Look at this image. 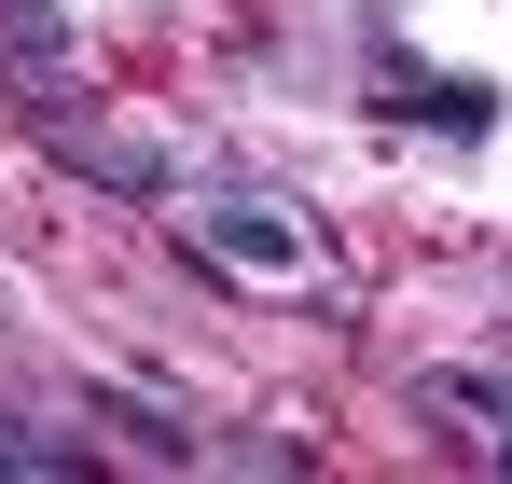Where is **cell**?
Wrapping results in <instances>:
<instances>
[{"label": "cell", "instance_id": "6da1fadb", "mask_svg": "<svg viewBox=\"0 0 512 484\" xmlns=\"http://www.w3.org/2000/svg\"><path fill=\"white\" fill-rule=\"evenodd\" d=\"M374 111H388V125H429V139L471 153V139L499 125V83H485V70H429V56H374Z\"/></svg>", "mask_w": 512, "mask_h": 484}, {"label": "cell", "instance_id": "7a4b0ae2", "mask_svg": "<svg viewBox=\"0 0 512 484\" xmlns=\"http://www.w3.org/2000/svg\"><path fill=\"white\" fill-rule=\"evenodd\" d=\"M42 139H56V153L84 166L97 194H139V208H153V194H180V153H153V139H125V125H84L70 97H42Z\"/></svg>", "mask_w": 512, "mask_h": 484}, {"label": "cell", "instance_id": "3957f363", "mask_svg": "<svg viewBox=\"0 0 512 484\" xmlns=\"http://www.w3.org/2000/svg\"><path fill=\"white\" fill-rule=\"evenodd\" d=\"M180 222H194V236L222 249L236 277H291V263H305V222H291V208H263V194H222V208H180Z\"/></svg>", "mask_w": 512, "mask_h": 484}, {"label": "cell", "instance_id": "277c9868", "mask_svg": "<svg viewBox=\"0 0 512 484\" xmlns=\"http://www.w3.org/2000/svg\"><path fill=\"white\" fill-rule=\"evenodd\" d=\"M84 415H97V429H125L139 457H208V443L180 429V402H153V388H84Z\"/></svg>", "mask_w": 512, "mask_h": 484}, {"label": "cell", "instance_id": "5b68a950", "mask_svg": "<svg viewBox=\"0 0 512 484\" xmlns=\"http://www.w3.org/2000/svg\"><path fill=\"white\" fill-rule=\"evenodd\" d=\"M0 56H14V83H42V97H56V56H70V14H56V0H0Z\"/></svg>", "mask_w": 512, "mask_h": 484}, {"label": "cell", "instance_id": "8992f818", "mask_svg": "<svg viewBox=\"0 0 512 484\" xmlns=\"http://www.w3.org/2000/svg\"><path fill=\"white\" fill-rule=\"evenodd\" d=\"M0 471L56 484V471H84V443H56V429H28V415H0Z\"/></svg>", "mask_w": 512, "mask_h": 484}, {"label": "cell", "instance_id": "52a82bcc", "mask_svg": "<svg viewBox=\"0 0 512 484\" xmlns=\"http://www.w3.org/2000/svg\"><path fill=\"white\" fill-rule=\"evenodd\" d=\"M485 457H499V471H512V415H499V443H485Z\"/></svg>", "mask_w": 512, "mask_h": 484}]
</instances>
